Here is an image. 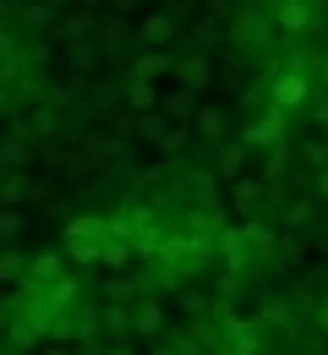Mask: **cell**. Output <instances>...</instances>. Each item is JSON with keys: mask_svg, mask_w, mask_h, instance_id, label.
Masks as SVG:
<instances>
[{"mask_svg": "<svg viewBox=\"0 0 328 355\" xmlns=\"http://www.w3.org/2000/svg\"><path fill=\"white\" fill-rule=\"evenodd\" d=\"M159 263H164V268H175L181 279H191V273H202V268L214 263V257H208V252H202V246L191 241L187 230H170V235H164V246H159Z\"/></svg>", "mask_w": 328, "mask_h": 355, "instance_id": "4", "label": "cell"}, {"mask_svg": "<svg viewBox=\"0 0 328 355\" xmlns=\"http://www.w3.org/2000/svg\"><path fill=\"white\" fill-rule=\"evenodd\" d=\"M175 301H181V311H187L191 322H202V317H214V306H219V301H208L202 290H181Z\"/></svg>", "mask_w": 328, "mask_h": 355, "instance_id": "32", "label": "cell"}, {"mask_svg": "<svg viewBox=\"0 0 328 355\" xmlns=\"http://www.w3.org/2000/svg\"><path fill=\"white\" fill-rule=\"evenodd\" d=\"M323 137H328V126H323Z\"/></svg>", "mask_w": 328, "mask_h": 355, "instance_id": "44", "label": "cell"}, {"mask_svg": "<svg viewBox=\"0 0 328 355\" xmlns=\"http://www.w3.org/2000/svg\"><path fill=\"white\" fill-rule=\"evenodd\" d=\"M148 355H181V350H175L170 339H148Z\"/></svg>", "mask_w": 328, "mask_h": 355, "instance_id": "37", "label": "cell"}, {"mask_svg": "<svg viewBox=\"0 0 328 355\" xmlns=\"http://www.w3.org/2000/svg\"><path fill=\"white\" fill-rule=\"evenodd\" d=\"M39 159H44V170H60V164H66V148H60V137L39 142Z\"/></svg>", "mask_w": 328, "mask_h": 355, "instance_id": "35", "label": "cell"}, {"mask_svg": "<svg viewBox=\"0 0 328 355\" xmlns=\"http://www.w3.org/2000/svg\"><path fill=\"white\" fill-rule=\"evenodd\" d=\"M39 355H71V345H55V339H49V345H44Z\"/></svg>", "mask_w": 328, "mask_h": 355, "instance_id": "40", "label": "cell"}, {"mask_svg": "<svg viewBox=\"0 0 328 355\" xmlns=\"http://www.w3.org/2000/svg\"><path fill=\"white\" fill-rule=\"evenodd\" d=\"M175 83L191 93H208V83H214V66H208V55L202 49H191V55H175Z\"/></svg>", "mask_w": 328, "mask_h": 355, "instance_id": "12", "label": "cell"}, {"mask_svg": "<svg viewBox=\"0 0 328 355\" xmlns=\"http://www.w3.org/2000/svg\"><path fill=\"white\" fill-rule=\"evenodd\" d=\"M132 263H137V246H132L126 235H110V241H104V257H98V268H110V273H126Z\"/></svg>", "mask_w": 328, "mask_h": 355, "instance_id": "26", "label": "cell"}, {"mask_svg": "<svg viewBox=\"0 0 328 355\" xmlns=\"http://www.w3.org/2000/svg\"><path fill=\"white\" fill-rule=\"evenodd\" d=\"M126 77H137V83L175 77V55H170V49H137V60H132V71H126Z\"/></svg>", "mask_w": 328, "mask_h": 355, "instance_id": "13", "label": "cell"}, {"mask_svg": "<svg viewBox=\"0 0 328 355\" xmlns=\"http://www.w3.org/2000/svg\"><path fill=\"white\" fill-rule=\"evenodd\" d=\"M225 197H230L235 214L257 219V214H263V197H268V186H263V180H252V175H241V180H230V191H225Z\"/></svg>", "mask_w": 328, "mask_h": 355, "instance_id": "14", "label": "cell"}, {"mask_svg": "<svg viewBox=\"0 0 328 355\" xmlns=\"http://www.w3.org/2000/svg\"><path fill=\"white\" fill-rule=\"evenodd\" d=\"M33 197V170H0V208H28Z\"/></svg>", "mask_w": 328, "mask_h": 355, "instance_id": "18", "label": "cell"}, {"mask_svg": "<svg viewBox=\"0 0 328 355\" xmlns=\"http://www.w3.org/2000/svg\"><path fill=\"white\" fill-rule=\"evenodd\" d=\"M170 126H175V121H170L164 110H153V115H137V126H132V137H137V142H148V148L159 153V142L170 137Z\"/></svg>", "mask_w": 328, "mask_h": 355, "instance_id": "25", "label": "cell"}, {"mask_svg": "<svg viewBox=\"0 0 328 355\" xmlns=\"http://www.w3.org/2000/svg\"><path fill=\"white\" fill-rule=\"evenodd\" d=\"M164 328H170L164 295H137L132 301V339H164Z\"/></svg>", "mask_w": 328, "mask_h": 355, "instance_id": "6", "label": "cell"}, {"mask_svg": "<svg viewBox=\"0 0 328 355\" xmlns=\"http://www.w3.org/2000/svg\"><path fill=\"white\" fill-rule=\"evenodd\" d=\"M49 6H55L60 17H66V11H83V0H49Z\"/></svg>", "mask_w": 328, "mask_h": 355, "instance_id": "39", "label": "cell"}, {"mask_svg": "<svg viewBox=\"0 0 328 355\" xmlns=\"http://www.w3.org/2000/svg\"><path fill=\"white\" fill-rule=\"evenodd\" d=\"M312 219H318V197H290L279 208V230H295V235H307Z\"/></svg>", "mask_w": 328, "mask_h": 355, "instance_id": "22", "label": "cell"}, {"mask_svg": "<svg viewBox=\"0 0 328 355\" xmlns=\"http://www.w3.org/2000/svg\"><path fill=\"white\" fill-rule=\"evenodd\" d=\"M104 6H110V0H83V11H104Z\"/></svg>", "mask_w": 328, "mask_h": 355, "instance_id": "42", "label": "cell"}, {"mask_svg": "<svg viewBox=\"0 0 328 355\" xmlns=\"http://www.w3.org/2000/svg\"><path fill=\"white\" fill-rule=\"evenodd\" d=\"M98 328H104V339H110V345H126V339H132V306L104 301V306H98Z\"/></svg>", "mask_w": 328, "mask_h": 355, "instance_id": "17", "label": "cell"}, {"mask_svg": "<svg viewBox=\"0 0 328 355\" xmlns=\"http://www.w3.org/2000/svg\"><path fill=\"white\" fill-rule=\"evenodd\" d=\"M110 235H115V230H110L104 214H71V219H66V246H60V252H66L77 268H98Z\"/></svg>", "mask_w": 328, "mask_h": 355, "instance_id": "2", "label": "cell"}, {"mask_svg": "<svg viewBox=\"0 0 328 355\" xmlns=\"http://www.w3.org/2000/svg\"><path fill=\"white\" fill-rule=\"evenodd\" d=\"M39 339H44V334H39L28 317H11V322H6V345H11L17 355H22V350H39Z\"/></svg>", "mask_w": 328, "mask_h": 355, "instance_id": "28", "label": "cell"}, {"mask_svg": "<svg viewBox=\"0 0 328 355\" xmlns=\"http://www.w3.org/2000/svg\"><path fill=\"white\" fill-rule=\"evenodd\" d=\"M137 33H142V49H164L175 33H181V17H175L170 6H153V11L137 22Z\"/></svg>", "mask_w": 328, "mask_h": 355, "instance_id": "8", "label": "cell"}, {"mask_svg": "<svg viewBox=\"0 0 328 355\" xmlns=\"http://www.w3.org/2000/svg\"><path fill=\"white\" fill-rule=\"evenodd\" d=\"M263 322H268V328H290V301L268 295V301H263Z\"/></svg>", "mask_w": 328, "mask_h": 355, "instance_id": "34", "label": "cell"}, {"mask_svg": "<svg viewBox=\"0 0 328 355\" xmlns=\"http://www.w3.org/2000/svg\"><path fill=\"white\" fill-rule=\"evenodd\" d=\"M66 263H71V257H66L60 246L39 252V257H33V273H28V284H60V279H66Z\"/></svg>", "mask_w": 328, "mask_h": 355, "instance_id": "23", "label": "cell"}, {"mask_svg": "<svg viewBox=\"0 0 328 355\" xmlns=\"http://www.w3.org/2000/svg\"><path fill=\"white\" fill-rule=\"evenodd\" d=\"M268 104L284 110V115H307L312 110V77H307V66H279L268 77Z\"/></svg>", "mask_w": 328, "mask_h": 355, "instance_id": "3", "label": "cell"}, {"mask_svg": "<svg viewBox=\"0 0 328 355\" xmlns=\"http://www.w3.org/2000/svg\"><path fill=\"white\" fill-rule=\"evenodd\" d=\"M6 322H11V311H6V306H0V328H6Z\"/></svg>", "mask_w": 328, "mask_h": 355, "instance_id": "43", "label": "cell"}, {"mask_svg": "<svg viewBox=\"0 0 328 355\" xmlns=\"http://www.w3.org/2000/svg\"><path fill=\"white\" fill-rule=\"evenodd\" d=\"M191 126H170V137H164V142H159V153H164V159H175V153H187V142H191Z\"/></svg>", "mask_w": 328, "mask_h": 355, "instance_id": "33", "label": "cell"}, {"mask_svg": "<svg viewBox=\"0 0 328 355\" xmlns=\"http://www.w3.org/2000/svg\"><path fill=\"white\" fill-rule=\"evenodd\" d=\"M104 60H110V55H104V44H98V39L66 44V77H83V83H88V77H94V71L104 66Z\"/></svg>", "mask_w": 328, "mask_h": 355, "instance_id": "10", "label": "cell"}, {"mask_svg": "<svg viewBox=\"0 0 328 355\" xmlns=\"http://www.w3.org/2000/svg\"><path fill=\"white\" fill-rule=\"evenodd\" d=\"M137 6H142V0H110V11H115V17H132Z\"/></svg>", "mask_w": 328, "mask_h": 355, "instance_id": "38", "label": "cell"}, {"mask_svg": "<svg viewBox=\"0 0 328 355\" xmlns=\"http://www.w3.org/2000/svg\"><path fill=\"white\" fill-rule=\"evenodd\" d=\"M104 301H121V306H132V301H137V284H132V273H110V279H104Z\"/></svg>", "mask_w": 328, "mask_h": 355, "instance_id": "31", "label": "cell"}, {"mask_svg": "<svg viewBox=\"0 0 328 355\" xmlns=\"http://www.w3.org/2000/svg\"><path fill=\"white\" fill-rule=\"evenodd\" d=\"M274 268H284V273L307 268V235H295V230H279V241H274Z\"/></svg>", "mask_w": 328, "mask_h": 355, "instance_id": "21", "label": "cell"}, {"mask_svg": "<svg viewBox=\"0 0 328 355\" xmlns=\"http://www.w3.org/2000/svg\"><path fill=\"white\" fill-rule=\"evenodd\" d=\"M312 328H318V334H328V290L312 301Z\"/></svg>", "mask_w": 328, "mask_h": 355, "instance_id": "36", "label": "cell"}, {"mask_svg": "<svg viewBox=\"0 0 328 355\" xmlns=\"http://www.w3.org/2000/svg\"><path fill=\"white\" fill-rule=\"evenodd\" d=\"M191 132H197L202 148H225V142H230V110H225V104H202L197 121H191Z\"/></svg>", "mask_w": 328, "mask_h": 355, "instance_id": "9", "label": "cell"}, {"mask_svg": "<svg viewBox=\"0 0 328 355\" xmlns=\"http://www.w3.org/2000/svg\"><path fill=\"white\" fill-rule=\"evenodd\" d=\"M284 126H290V115H284V110H263L257 121H246V126H241V142H246L252 153H257V148H268V153H274V148H284V137H290Z\"/></svg>", "mask_w": 328, "mask_h": 355, "instance_id": "5", "label": "cell"}, {"mask_svg": "<svg viewBox=\"0 0 328 355\" xmlns=\"http://www.w3.org/2000/svg\"><path fill=\"white\" fill-rule=\"evenodd\" d=\"M159 110H164L175 126H191V121H197V110H202V98H197L191 88H181V83H175V88L164 93V104H159Z\"/></svg>", "mask_w": 328, "mask_h": 355, "instance_id": "19", "label": "cell"}, {"mask_svg": "<svg viewBox=\"0 0 328 355\" xmlns=\"http://www.w3.org/2000/svg\"><path fill=\"white\" fill-rule=\"evenodd\" d=\"M197 44H202V55L225 44V28H219V17H202V22H191V49H197Z\"/></svg>", "mask_w": 328, "mask_h": 355, "instance_id": "29", "label": "cell"}, {"mask_svg": "<svg viewBox=\"0 0 328 355\" xmlns=\"http://www.w3.org/2000/svg\"><path fill=\"white\" fill-rule=\"evenodd\" d=\"M104 355H137L132 345H104Z\"/></svg>", "mask_w": 328, "mask_h": 355, "instance_id": "41", "label": "cell"}, {"mask_svg": "<svg viewBox=\"0 0 328 355\" xmlns=\"http://www.w3.org/2000/svg\"><path fill=\"white\" fill-rule=\"evenodd\" d=\"M33 273V257L22 246H0V284H28Z\"/></svg>", "mask_w": 328, "mask_h": 355, "instance_id": "24", "label": "cell"}, {"mask_svg": "<svg viewBox=\"0 0 328 355\" xmlns=\"http://www.w3.org/2000/svg\"><path fill=\"white\" fill-rule=\"evenodd\" d=\"M22 115H28V126H33L39 142H49V137L66 132V115H60V104H55V98H39V104H33V110H22Z\"/></svg>", "mask_w": 328, "mask_h": 355, "instance_id": "15", "label": "cell"}, {"mask_svg": "<svg viewBox=\"0 0 328 355\" xmlns=\"http://www.w3.org/2000/svg\"><path fill=\"white\" fill-rule=\"evenodd\" d=\"M28 230V208H0V246H17Z\"/></svg>", "mask_w": 328, "mask_h": 355, "instance_id": "30", "label": "cell"}, {"mask_svg": "<svg viewBox=\"0 0 328 355\" xmlns=\"http://www.w3.org/2000/svg\"><path fill=\"white\" fill-rule=\"evenodd\" d=\"M246 159H252V148H246L241 137H230L225 148H214V170H219V180H241V175H246Z\"/></svg>", "mask_w": 328, "mask_h": 355, "instance_id": "16", "label": "cell"}, {"mask_svg": "<svg viewBox=\"0 0 328 355\" xmlns=\"http://www.w3.org/2000/svg\"><path fill=\"white\" fill-rule=\"evenodd\" d=\"M94 28H98V11H66L55 22V39L60 44H83V39H94Z\"/></svg>", "mask_w": 328, "mask_h": 355, "instance_id": "20", "label": "cell"}, {"mask_svg": "<svg viewBox=\"0 0 328 355\" xmlns=\"http://www.w3.org/2000/svg\"><path fill=\"white\" fill-rule=\"evenodd\" d=\"M274 39H279V28H274V17L263 11V0L257 6H235V17L225 22V55H230L235 66L241 60H263L268 49H274Z\"/></svg>", "mask_w": 328, "mask_h": 355, "instance_id": "1", "label": "cell"}, {"mask_svg": "<svg viewBox=\"0 0 328 355\" xmlns=\"http://www.w3.org/2000/svg\"><path fill=\"white\" fill-rule=\"evenodd\" d=\"M126 104H132V115H153V110L164 104V93L153 88V83H137V77H132V83H126Z\"/></svg>", "mask_w": 328, "mask_h": 355, "instance_id": "27", "label": "cell"}, {"mask_svg": "<svg viewBox=\"0 0 328 355\" xmlns=\"http://www.w3.org/2000/svg\"><path fill=\"white\" fill-rule=\"evenodd\" d=\"M219 257H225V273L246 279V268H252V241H246V230H241V224H230V230H225V241H219Z\"/></svg>", "mask_w": 328, "mask_h": 355, "instance_id": "11", "label": "cell"}, {"mask_svg": "<svg viewBox=\"0 0 328 355\" xmlns=\"http://www.w3.org/2000/svg\"><path fill=\"white\" fill-rule=\"evenodd\" d=\"M263 11L274 17L279 33H307V28L318 22V6H312V0H263Z\"/></svg>", "mask_w": 328, "mask_h": 355, "instance_id": "7", "label": "cell"}]
</instances>
